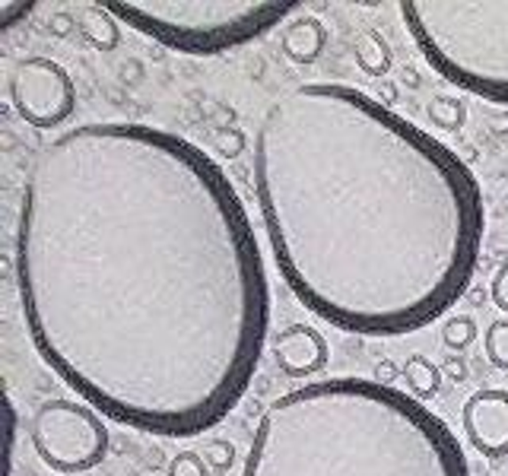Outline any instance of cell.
Returning a JSON list of instances; mask_svg holds the SVG:
<instances>
[{"mask_svg":"<svg viewBox=\"0 0 508 476\" xmlns=\"http://www.w3.org/2000/svg\"><path fill=\"white\" fill-rule=\"evenodd\" d=\"M242 476H471L451 425L385 381L321 378L261 413Z\"/></svg>","mask_w":508,"mask_h":476,"instance_id":"3","label":"cell"},{"mask_svg":"<svg viewBox=\"0 0 508 476\" xmlns=\"http://www.w3.org/2000/svg\"><path fill=\"white\" fill-rule=\"evenodd\" d=\"M445 375H448V378L461 381L464 375H467V365H464L461 359H448V363H445Z\"/></svg>","mask_w":508,"mask_h":476,"instance_id":"22","label":"cell"},{"mask_svg":"<svg viewBox=\"0 0 508 476\" xmlns=\"http://www.w3.org/2000/svg\"><path fill=\"white\" fill-rule=\"evenodd\" d=\"M83 35L90 38L92 45L108 51V48L118 45V26H114V16L108 13L106 7H92L90 13L83 16Z\"/></svg>","mask_w":508,"mask_h":476,"instance_id":"13","label":"cell"},{"mask_svg":"<svg viewBox=\"0 0 508 476\" xmlns=\"http://www.w3.org/2000/svg\"><path fill=\"white\" fill-rule=\"evenodd\" d=\"M397 10L442 80L508 105V0H403Z\"/></svg>","mask_w":508,"mask_h":476,"instance_id":"4","label":"cell"},{"mask_svg":"<svg viewBox=\"0 0 508 476\" xmlns=\"http://www.w3.org/2000/svg\"><path fill=\"white\" fill-rule=\"evenodd\" d=\"M473 340H477V324H473V317L455 315L442 324V343H445L448 349H457V353H461V349H467Z\"/></svg>","mask_w":508,"mask_h":476,"instance_id":"16","label":"cell"},{"mask_svg":"<svg viewBox=\"0 0 508 476\" xmlns=\"http://www.w3.org/2000/svg\"><path fill=\"white\" fill-rule=\"evenodd\" d=\"M102 7L128 29L182 54L232 51L264 38L289 13L302 10L299 0H106Z\"/></svg>","mask_w":508,"mask_h":476,"instance_id":"5","label":"cell"},{"mask_svg":"<svg viewBox=\"0 0 508 476\" xmlns=\"http://www.w3.org/2000/svg\"><path fill=\"white\" fill-rule=\"evenodd\" d=\"M10 102L26 124L51 130L64 124L76 108L70 74L51 58H23L10 74Z\"/></svg>","mask_w":508,"mask_h":476,"instance_id":"7","label":"cell"},{"mask_svg":"<svg viewBox=\"0 0 508 476\" xmlns=\"http://www.w3.org/2000/svg\"><path fill=\"white\" fill-rule=\"evenodd\" d=\"M32 10H35L32 0H0V29L7 32L10 26H16L20 20H26Z\"/></svg>","mask_w":508,"mask_h":476,"instance_id":"18","label":"cell"},{"mask_svg":"<svg viewBox=\"0 0 508 476\" xmlns=\"http://www.w3.org/2000/svg\"><path fill=\"white\" fill-rule=\"evenodd\" d=\"M273 355H277V365L286 371L289 378H305V375H315V371L324 369L327 359H331V349L311 324H289L273 343Z\"/></svg>","mask_w":508,"mask_h":476,"instance_id":"9","label":"cell"},{"mask_svg":"<svg viewBox=\"0 0 508 476\" xmlns=\"http://www.w3.org/2000/svg\"><path fill=\"white\" fill-rule=\"evenodd\" d=\"M327 29L315 16H299L296 23H289L280 35V48L293 64H311L324 51Z\"/></svg>","mask_w":508,"mask_h":476,"instance_id":"10","label":"cell"},{"mask_svg":"<svg viewBox=\"0 0 508 476\" xmlns=\"http://www.w3.org/2000/svg\"><path fill=\"white\" fill-rule=\"evenodd\" d=\"M29 441L38 461L54 473H86L108 454V429L90 403L54 397L32 413Z\"/></svg>","mask_w":508,"mask_h":476,"instance_id":"6","label":"cell"},{"mask_svg":"<svg viewBox=\"0 0 508 476\" xmlns=\"http://www.w3.org/2000/svg\"><path fill=\"white\" fill-rule=\"evenodd\" d=\"M483 349H486V359H489L496 369L508 371V317H496L493 324L486 327Z\"/></svg>","mask_w":508,"mask_h":476,"instance_id":"15","label":"cell"},{"mask_svg":"<svg viewBox=\"0 0 508 476\" xmlns=\"http://www.w3.org/2000/svg\"><path fill=\"white\" fill-rule=\"evenodd\" d=\"M403 381H407V391L417 401H426V397L439 394L442 369L433 359H426V355H410L407 363H403Z\"/></svg>","mask_w":508,"mask_h":476,"instance_id":"11","label":"cell"},{"mask_svg":"<svg viewBox=\"0 0 508 476\" xmlns=\"http://www.w3.org/2000/svg\"><path fill=\"white\" fill-rule=\"evenodd\" d=\"M353 51H356V64L363 67V74L369 76H381L391 67V45H387L375 29H365L363 35L356 38Z\"/></svg>","mask_w":508,"mask_h":476,"instance_id":"12","label":"cell"},{"mask_svg":"<svg viewBox=\"0 0 508 476\" xmlns=\"http://www.w3.org/2000/svg\"><path fill=\"white\" fill-rule=\"evenodd\" d=\"M168 476H210V464L198 451H178L168 461Z\"/></svg>","mask_w":508,"mask_h":476,"instance_id":"17","label":"cell"},{"mask_svg":"<svg viewBox=\"0 0 508 476\" xmlns=\"http://www.w3.org/2000/svg\"><path fill=\"white\" fill-rule=\"evenodd\" d=\"M204 461L210 464L213 470H226L229 464H232V445H226V441H213V445L207 448Z\"/></svg>","mask_w":508,"mask_h":476,"instance_id":"20","label":"cell"},{"mask_svg":"<svg viewBox=\"0 0 508 476\" xmlns=\"http://www.w3.org/2000/svg\"><path fill=\"white\" fill-rule=\"evenodd\" d=\"M464 435L483 457H505L508 454V391L486 387L471 394L461 410Z\"/></svg>","mask_w":508,"mask_h":476,"instance_id":"8","label":"cell"},{"mask_svg":"<svg viewBox=\"0 0 508 476\" xmlns=\"http://www.w3.org/2000/svg\"><path fill=\"white\" fill-rule=\"evenodd\" d=\"M502 210H505V213H508V194H505V200H502Z\"/></svg>","mask_w":508,"mask_h":476,"instance_id":"23","label":"cell"},{"mask_svg":"<svg viewBox=\"0 0 508 476\" xmlns=\"http://www.w3.org/2000/svg\"><path fill=\"white\" fill-rule=\"evenodd\" d=\"M254 194L289 293L343 333L423 331L477 273V175L356 86L302 83L273 98L254 134Z\"/></svg>","mask_w":508,"mask_h":476,"instance_id":"2","label":"cell"},{"mask_svg":"<svg viewBox=\"0 0 508 476\" xmlns=\"http://www.w3.org/2000/svg\"><path fill=\"white\" fill-rule=\"evenodd\" d=\"M16 293L42 363L106 419L194 439L248 394L270 283L236 184L204 146L90 121L32 159Z\"/></svg>","mask_w":508,"mask_h":476,"instance_id":"1","label":"cell"},{"mask_svg":"<svg viewBox=\"0 0 508 476\" xmlns=\"http://www.w3.org/2000/svg\"><path fill=\"white\" fill-rule=\"evenodd\" d=\"M426 112H429L433 124H439L442 130H457L464 124V114H467V108H464V102L457 96L439 92V96H433V102L426 105Z\"/></svg>","mask_w":508,"mask_h":476,"instance_id":"14","label":"cell"},{"mask_svg":"<svg viewBox=\"0 0 508 476\" xmlns=\"http://www.w3.org/2000/svg\"><path fill=\"white\" fill-rule=\"evenodd\" d=\"M505 178H508V168H505Z\"/></svg>","mask_w":508,"mask_h":476,"instance_id":"24","label":"cell"},{"mask_svg":"<svg viewBox=\"0 0 508 476\" xmlns=\"http://www.w3.org/2000/svg\"><path fill=\"white\" fill-rule=\"evenodd\" d=\"M489 295H493V305L502 311V315H508V264H502L499 270H496L493 283H489Z\"/></svg>","mask_w":508,"mask_h":476,"instance_id":"19","label":"cell"},{"mask_svg":"<svg viewBox=\"0 0 508 476\" xmlns=\"http://www.w3.org/2000/svg\"><path fill=\"white\" fill-rule=\"evenodd\" d=\"M216 146H220L223 156H238L242 152V134L238 130H223L220 137H216Z\"/></svg>","mask_w":508,"mask_h":476,"instance_id":"21","label":"cell"}]
</instances>
